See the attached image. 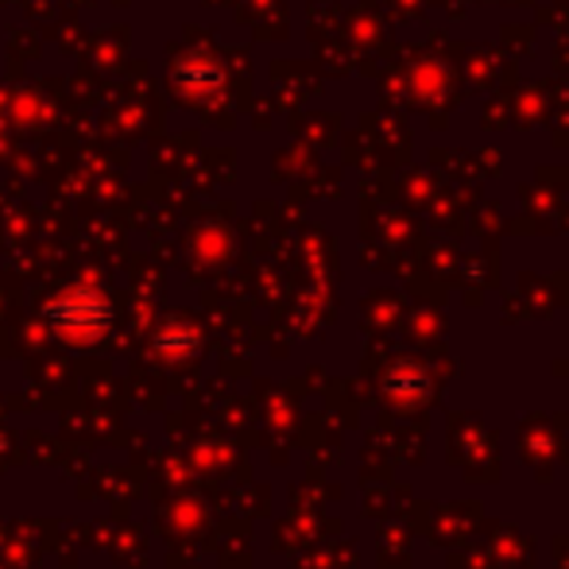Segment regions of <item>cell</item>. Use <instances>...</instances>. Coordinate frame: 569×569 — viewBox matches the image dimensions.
I'll use <instances>...</instances> for the list:
<instances>
[{
	"label": "cell",
	"mask_w": 569,
	"mask_h": 569,
	"mask_svg": "<svg viewBox=\"0 0 569 569\" xmlns=\"http://www.w3.org/2000/svg\"><path fill=\"white\" fill-rule=\"evenodd\" d=\"M47 318L62 333H70V338H78V333L82 338H98L109 326V302L98 291H67L62 299H54L47 307Z\"/></svg>",
	"instance_id": "6da1fadb"
},
{
	"label": "cell",
	"mask_w": 569,
	"mask_h": 569,
	"mask_svg": "<svg viewBox=\"0 0 569 569\" xmlns=\"http://www.w3.org/2000/svg\"><path fill=\"white\" fill-rule=\"evenodd\" d=\"M174 82H179L187 93H194V98H206V93H213L221 86V70L213 67V62L187 59L174 67Z\"/></svg>",
	"instance_id": "7a4b0ae2"
}]
</instances>
